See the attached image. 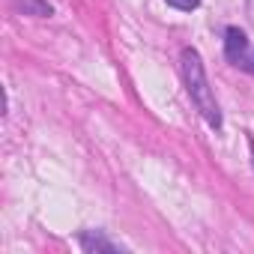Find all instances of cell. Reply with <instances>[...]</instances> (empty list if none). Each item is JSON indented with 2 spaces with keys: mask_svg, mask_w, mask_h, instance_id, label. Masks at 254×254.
I'll use <instances>...</instances> for the list:
<instances>
[{
  "mask_svg": "<svg viewBox=\"0 0 254 254\" xmlns=\"http://www.w3.org/2000/svg\"><path fill=\"white\" fill-rule=\"evenodd\" d=\"M180 69H183L186 93H189L191 105L197 108V114L209 123V129H221V108H218V99H215V93L209 87V78H206V69H203L200 54L194 48H183Z\"/></svg>",
  "mask_w": 254,
  "mask_h": 254,
  "instance_id": "cell-1",
  "label": "cell"
},
{
  "mask_svg": "<svg viewBox=\"0 0 254 254\" xmlns=\"http://www.w3.org/2000/svg\"><path fill=\"white\" fill-rule=\"evenodd\" d=\"M224 57H227L230 66L254 75V45L239 27H227L224 30Z\"/></svg>",
  "mask_w": 254,
  "mask_h": 254,
  "instance_id": "cell-2",
  "label": "cell"
},
{
  "mask_svg": "<svg viewBox=\"0 0 254 254\" xmlns=\"http://www.w3.org/2000/svg\"><path fill=\"white\" fill-rule=\"evenodd\" d=\"M78 245H81L87 254H126V251H129L123 242L111 239L105 230H84V233L78 236Z\"/></svg>",
  "mask_w": 254,
  "mask_h": 254,
  "instance_id": "cell-3",
  "label": "cell"
},
{
  "mask_svg": "<svg viewBox=\"0 0 254 254\" xmlns=\"http://www.w3.org/2000/svg\"><path fill=\"white\" fill-rule=\"evenodd\" d=\"M15 12L21 15H30V18H51L54 15V6L48 0H12Z\"/></svg>",
  "mask_w": 254,
  "mask_h": 254,
  "instance_id": "cell-4",
  "label": "cell"
},
{
  "mask_svg": "<svg viewBox=\"0 0 254 254\" xmlns=\"http://www.w3.org/2000/svg\"><path fill=\"white\" fill-rule=\"evenodd\" d=\"M165 3H171L174 9H183V12H191L200 6V0H165Z\"/></svg>",
  "mask_w": 254,
  "mask_h": 254,
  "instance_id": "cell-5",
  "label": "cell"
},
{
  "mask_svg": "<svg viewBox=\"0 0 254 254\" xmlns=\"http://www.w3.org/2000/svg\"><path fill=\"white\" fill-rule=\"evenodd\" d=\"M251 153H254V138H251Z\"/></svg>",
  "mask_w": 254,
  "mask_h": 254,
  "instance_id": "cell-6",
  "label": "cell"
},
{
  "mask_svg": "<svg viewBox=\"0 0 254 254\" xmlns=\"http://www.w3.org/2000/svg\"><path fill=\"white\" fill-rule=\"evenodd\" d=\"M251 6H254V0H251Z\"/></svg>",
  "mask_w": 254,
  "mask_h": 254,
  "instance_id": "cell-7",
  "label": "cell"
}]
</instances>
